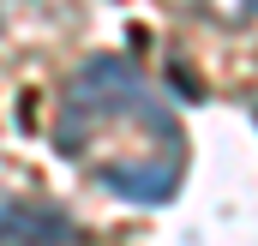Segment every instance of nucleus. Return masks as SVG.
Masks as SVG:
<instances>
[{
	"label": "nucleus",
	"mask_w": 258,
	"mask_h": 246,
	"mask_svg": "<svg viewBox=\"0 0 258 246\" xmlns=\"http://www.w3.org/2000/svg\"><path fill=\"white\" fill-rule=\"evenodd\" d=\"M150 90H144V78H138V66L126 54H90V60L72 72V84H66V108H60V126H54V138H60L66 156H84L108 126L132 114L138 102H144Z\"/></svg>",
	"instance_id": "obj_1"
},
{
	"label": "nucleus",
	"mask_w": 258,
	"mask_h": 246,
	"mask_svg": "<svg viewBox=\"0 0 258 246\" xmlns=\"http://www.w3.org/2000/svg\"><path fill=\"white\" fill-rule=\"evenodd\" d=\"M198 18L216 30H252L258 24V0H198Z\"/></svg>",
	"instance_id": "obj_3"
},
{
	"label": "nucleus",
	"mask_w": 258,
	"mask_h": 246,
	"mask_svg": "<svg viewBox=\"0 0 258 246\" xmlns=\"http://www.w3.org/2000/svg\"><path fill=\"white\" fill-rule=\"evenodd\" d=\"M0 240L6 246H78L84 240V228L66 216L60 204H48V198H6V210H0Z\"/></svg>",
	"instance_id": "obj_2"
}]
</instances>
